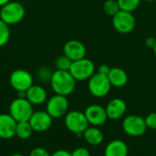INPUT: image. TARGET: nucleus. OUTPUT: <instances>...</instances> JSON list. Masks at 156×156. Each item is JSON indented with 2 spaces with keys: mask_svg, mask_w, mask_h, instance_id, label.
<instances>
[{
  "mask_svg": "<svg viewBox=\"0 0 156 156\" xmlns=\"http://www.w3.org/2000/svg\"><path fill=\"white\" fill-rule=\"evenodd\" d=\"M76 80L70 74L69 71L58 70L53 72L50 79V86L55 94L69 96L76 88Z\"/></svg>",
  "mask_w": 156,
  "mask_h": 156,
  "instance_id": "f257e3e1",
  "label": "nucleus"
},
{
  "mask_svg": "<svg viewBox=\"0 0 156 156\" xmlns=\"http://www.w3.org/2000/svg\"><path fill=\"white\" fill-rule=\"evenodd\" d=\"M26 15L24 5L16 1H10L0 9V19L8 26L21 22Z\"/></svg>",
  "mask_w": 156,
  "mask_h": 156,
  "instance_id": "f03ea898",
  "label": "nucleus"
},
{
  "mask_svg": "<svg viewBox=\"0 0 156 156\" xmlns=\"http://www.w3.org/2000/svg\"><path fill=\"white\" fill-rule=\"evenodd\" d=\"M33 112V105L26 98L17 97L9 106V114L16 122H28Z\"/></svg>",
  "mask_w": 156,
  "mask_h": 156,
  "instance_id": "7ed1b4c3",
  "label": "nucleus"
},
{
  "mask_svg": "<svg viewBox=\"0 0 156 156\" xmlns=\"http://www.w3.org/2000/svg\"><path fill=\"white\" fill-rule=\"evenodd\" d=\"M95 64L90 58H84L72 61L69 69L70 74L76 80H89L95 74Z\"/></svg>",
  "mask_w": 156,
  "mask_h": 156,
  "instance_id": "20e7f679",
  "label": "nucleus"
},
{
  "mask_svg": "<svg viewBox=\"0 0 156 156\" xmlns=\"http://www.w3.org/2000/svg\"><path fill=\"white\" fill-rule=\"evenodd\" d=\"M66 128L72 133L81 136L84 131L90 126L84 112L80 111H71L65 115Z\"/></svg>",
  "mask_w": 156,
  "mask_h": 156,
  "instance_id": "39448f33",
  "label": "nucleus"
},
{
  "mask_svg": "<svg viewBox=\"0 0 156 156\" xmlns=\"http://www.w3.org/2000/svg\"><path fill=\"white\" fill-rule=\"evenodd\" d=\"M112 84L108 76L95 73L88 82V89L90 94L95 98H103L109 94L112 89Z\"/></svg>",
  "mask_w": 156,
  "mask_h": 156,
  "instance_id": "423d86ee",
  "label": "nucleus"
},
{
  "mask_svg": "<svg viewBox=\"0 0 156 156\" xmlns=\"http://www.w3.org/2000/svg\"><path fill=\"white\" fill-rule=\"evenodd\" d=\"M136 19L133 13L120 10L112 16V27L121 34H129L135 28Z\"/></svg>",
  "mask_w": 156,
  "mask_h": 156,
  "instance_id": "0eeeda50",
  "label": "nucleus"
},
{
  "mask_svg": "<svg viewBox=\"0 0 156 156\" xmlns=\"http://www.w3.org/2000/svg\"><path fill=\"white\" fill-rule=\"evenodd\" d=\"M69 106V103L66 96L55 94L48 100L46 112L53 119H58L68 113Z\"/></svg>",
  "mask_w": 156,
  "mask_h": 156,
  "instance_id": "6e6552de",
  "label": "nucleus"
},
{
  "mask_svg": "<svg viewBox=\"0 0 156 156\" xmlns=\"http://www.w3.org/2000/svg\"><path fill=\"white\" fill-rule=\"evenodd\" d=\"M122 129L130 136L140 137L145 133L148 128L145 119L139 115H129L122 122Z\"/></svg>",
  "mask_w": 156,
  "mask_h": 156,
  "instance_id": "1a4fd4ad",
  "label": "nucleus"
},
{
  "mask_svg": "<svg viewBox=\"0 0 156 156\" xmlns=\"http://www.w3.org/2000/svg\"><path fill=\"white\" fill-rule=\"evenodd\" d=\"M9 83L17 92L27 91L33 85V77L26 69H16L10 74Z\"/></svg>",
  "mask_w": 156,
  "mask_h": 156,
  "instance_id": "9d476101",
  "label": "nucleus"
},
{
  "mask_svg": "<svg viewBox=\"0 0 156 156\" xmlns=\"http://www.w3.org/2000/svg\"><path fill=\"white\" fill-rule=\"evenodd\" d=\"M84 114L89 122V124L96 127L103 125L108 120L106 109L99 104H91L88 106L84 112Z\"/></svg>",
  "mask_w": 156,
  "mask_h": 156,
  "instance_id": "9b49d317",
  "label": "nucleus"
},
{
  "mask_svg": "<svg viewBox=\"0 0 156 156\" xmlns=\"http://www.w3.org/2000/svg\"><path fill=\"white\" fill-rule=\"evenodd\" d=\"M52 119L53 118L46 111H37L33 112L28 122L34 132L42 133L51 127Z\"/></svg>",
  "mask_w": 156,
  "mask_h": 156,
  "instance_id": "f8f14e48",
  "label": "nucleus"
},
{
  "mask_svg": "<svg viewBox=\"0 0 156 156\" xmlns=\"http://www.w3.org/2000/svg\"><path fill=\"white\" fill-rule=\"evenodd\" d=\"M86 53L87 49L85 45L76 39L67 41L63 47V54L71 61H76L86 58Z\"/></svg>",
  "mask_w": 156,
  "mask_h": 156,
  "instance_id": "ddd939ff",
  "label": "nucleus"
},
{
  "mask_svg": "<svg viewBox=\"0 0 156 156\" xmlns=\"http://www.w3.org/2000/svg\"><path fill=\"white\" fill-rule=\"evenodd\" d=\"M16 122L8 113L0 114V138L8 140L16 135Z\"/></svg>",
  "mask_w": 156,
  "mask_h": 156,
  "instance_id": "4468645a",
  "label": "nucleus"
},
{
  "mask_svg": "<svg viewBox=\"0 0 156 156\" xmlns=\"http://www.w3.org/2000/svg\"><path fill=\"white\" fill-rule=\"evenodd\" d=\"M106 112L108 119L118 120L121 119L127 111L126 102L120 98H115L110 101L106 106Z\"/></svg>",
  "mask_w": 156,
  "mask_h": 156,
  "instance_id": "2eb2a0df",
  "label": "nucleus"
},
{
  "mask_svg": "<svg viewBox=\"0 0 156 156\" xmlns=\"http://www.w3.org/2000/svg\"><path fill=\"white\" fill-rule=\"evenodd\" d=\"M26 99L32 105H41L48 99L46 90L40 85H32L26 91Z\"/></svg>",
  "mask_w": 156,
  "mask_h": 156,
  "instance_id": "dca6fc26",
  "label": "nucleus"
},
{
  "mask_svg": "<svg viewBox=\"0 0 156 156\" xmlns=\"http://www.w3.org/2000/svg\"><path fill=\"white\" fill-rule=\"evenodd\" d=\"M128 152V146L122 140H113L106 145L104 156H127Z\"/></svg>",
  "mask_w": 156,
  "mask_h": 156,
  "instance_id": "f3484780",
  "label": "nucleus"
},
{
  "mask_svg": "<svg viewBox=\"0 0 156 156\" xmlns=\"http://www.w3.org/2000/svg\"><path fill=\"white\" fill-rule=\"evenodd\" d=\"M108 79L112 87L122 88L124 87L128 82V75L126 71L119 67L112 68L108 74Z\"/></svg>",
  "mask_w": 156,
  "mask_h": 156,
  "instance_id": "a211bd4d",
  "label": "nucleus"
},
{
  "mask_svg": "<svg viewBox=\"0 0 156 156\" xmlns=\"http://www.w3.org/2000/svg\"><path fill=\"white\" fill-rule=\"evenodd\" d=\"M82 136L89 144L93 146L101 144L104 139L103 133L96 126H89L82 133Z\"/></svg>",
  "mask_w": 156,
  "mask_h": 156,
  "instance_id": "6ab92c4d",
  "label": "nucleus"
},
{
  "mask_svg": "<svg viewBox=\"0 0 156 156\" xmlns=\"http://www.w3.org/2000/svg\"><path fill=\"white\" fill-rule=\"evenodd\" d=\"M33 129L29 123V122H20L16 123V136L18 137L21 140H27L28 139L32 133Z\"/></svg>",
  "mask_w": 156,
  "mask_h": 156,
  "instance_id": "aec40b11",
  "label": "nucleus"
},
{
  "mask_svg": "<svg viewBox=\"0 0 156 156\" xmlns=\"http://www.w3.org/2000/svg\"><path fill=\"white\" fill-rule=\"evenodd\" d=\"M117 1L121 10L133 13L139 7L142 0H117Z\"/></svg>",
  "mask_w": 156,
  "mask_h": 156,
  "instance_id": "412c9836",
  "label": "nucleus"
},
{
  "mask_svg": "<svg viewBox=\"0 0 156 156\" xmlns=\"http://www.w3.org/2000/svg\"><path fill=\"white\" fill-rule=\"evenodd\" d=\"M120 6L117 0H106L103 4V11L106 15L113 16L120 11Z\"/></svg>",
  "mask_w": 156,
  "mask_h": 156,
  "instance_id": "4be33fe9",
  "label": "nucleus"
},
{
  "mask_svg": "<svg viewBox=\"0 0 156 156\" xmlns=\"http://www.w3.org/2000/svg\"><path fill=\"white\" fill-rule=\"evenodd\" d=\"M9 38H10L9 26L0 19V48L5 46Z\"/></svg>",
  "mask_w": 156,
  "mask_h": 156,
  "instance_id": "5701e85b",
  "label": "nucleus"
},
{
  "mask_svg": "<svg viewBox=\"0 0 156 156\" xmlns=\"http://www.w3.org/2000/svg\"><path fill=\"white\" fill-rule=\"evenodd\" d=\"M71 64H72V61L64 54L58 57L55 60V66H56L57 69H58V70L69 71Z\"/></svg>",
  "mask_w": 156,
  "mask_h": 156,
  "instance_id": "b1692460",
  "label": "nucleus"
},
{
  "mask_svg": "<svg viewBox=\"0 0 156 156\" xmlns=\"http://www.w3.org/2000/svg\"><path fill=\"white\" fill-rule=\"evenodd\" d=\"M53 72L47 67H42L40 68L38 70H37V79L42 81V82H49L50 81V79H51V76H52Z\"/></svg>",
  "mask_w": 156,
  "mask_h": 156,
  "instance_id": "393cba45",
  "label": "nucleus"
},
{
  "mask_svg": "<svg viewBox=\"0 0 156 156\" xmlns=\"http://www.w3.org/2000/svg\"><path fill=\"white\" fill-rule=\"evenodd\" d=\"M147 128L151 130H156V112H152L145 118Z\"/></svg>",
  "mask_w": 156,
  "mask_h": 156,
  "instance_id": "a878e982",
  "label": "nucleus"
},
{
  "mask_svg": "<svg viewBox=\"0 0 156 156\" xmlns=\"http://www.w3.org/2000/svg\"><path fill=\"white\" fill-rule=\"evenodd\" d=\"M29 156H51V154L45 148L36 147L30 152Z\"/></svg>",
  "mask_w": 156,
  "mask_h": 156,
  "instance_id": "bb28decb",
  "label": "nucleus"
},
{
  "mask_svg": "<svg viewBox=\"0 0 156 156\" xmlns=\"http://www.w3.org/2000/svg\"><path fill=\"white\" fill-rule=\"evenodd\" d=\"M71 156H90V153L88 149L84 147H79L73 150Z\"/></svg>",
  "mask_w": 156,
  "mask_h": 156,
  "instance_id": "cd10ccee",
  "label": "nucleus"
},
{
  "mask_svg": "<svg viewBox=\"0 0 156 156\" xmlns=\"http://www.w3.org/2000/svg\"><path fill=\"white\" fill-rule=\"evenodd\" d=\"M111 67L107 64H101L100 65L99 69H98V73L100 74H102V75H105V76H108V74L110 73V70H111Z\"/></svg>",
  "mask_w": 156,
  "mask_h": 156,
  "instance_id": "c85d7f7f",
  "label": "nucleus"
},
{
  "mask_svg": "<svg viewBox=\"0 0 156 156\" xmlns=\"http://www.w3.org/2000/svg\"><path fill=\"white\" fill-rule=\"evenodd\" d=\"M156 43V38L154 37H148L146 39H145V45L147 48H150L153 49V48L154 47Z\"/></svg>",
  "mask_w": 156,
  "mask_h": 156,
  "instance_id": "c756f323",
  "label": "nucleus"
},
{
  "mask_svg": "<svg viewBox=\"0 0 156 156\" xmlns=\"http://www.w3.org/2000/svg\"><path fill=\"white\" fill-rule=\"evenodd\" d=\"M51 156H71V153H69L67 150L61 149V150H58V151L54 152L51 154Z\"/></svg>",
  "mask_w": 156,
  "mask_h": 156,
  "instance_id": "7c9ffc66",
  "label": "nucleus"
},
{
  "mask_svg": "<svg viewBox=\"0 0 156 156\" xmlns=\"http://www.w3.org/2000/svg\"><path fill=\"white\" fill-rule=\"evenodd\" d=\"M11 0H0V7H2L3 5H6L7 3H9Z\"/></svg>",
  "mask_w": 156,
  "mask_h": 156,
  "instance_id": "2f4dec72",
  "label": "nucleus"
},
{
  "mask_svg": "<svg viewBox=\"0 0 156 156\" xmlns=\"http://www.w3.org/2000/svg\"><path fill=\"white\" fill-rule=\"evenodd\" d=\"M153 51H154V54L155 55V57H156V43H155V45H154V47L153 48Z\"/></svg>",
  "mask_w": 156,
  "mask_h": 156,
  "instance_id": "473e14b6",
  "label": "nucleus"
},
{
  "mask_svg": "<svg viewBox=\"0 0 156 156\" xmlns=\"http://www.w3.org/2000/svg\"><path fill=\"white\" fill-rule=\"evenodd\" d=\"M10 156H24L23 154H11Z\"/></svg>",
  "mask_w": 156,
  "mask_h": 156,
  "instance_id": "72a5a7b5",
  "label": "nucleus"
},
{
  "mask_svg": "<svg viewBox=\"0 0 156 156\" xmlns=\"http://www.w3.org/2000/svg\"><path fill=\"white\" fill-rule=\"evenodd\" d=\"M143 1H144V2H154L156 0H143Z\"/></svg>",
  "mask_w": 156,
  "mask_h": 156,
  "instance_id": "f704fd0d",
  "label": "nucleus"
}]
</instances>
